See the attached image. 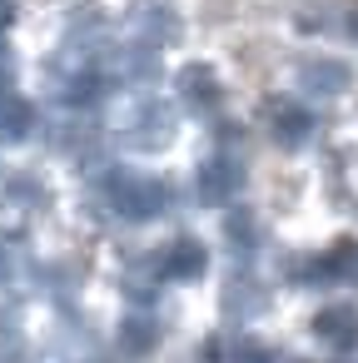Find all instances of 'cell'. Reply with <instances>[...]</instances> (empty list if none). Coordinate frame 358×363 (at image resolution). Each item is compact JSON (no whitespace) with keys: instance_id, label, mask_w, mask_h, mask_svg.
<instances>
[{"instance_id":"e0dca14e","label":"cell","mask_w":358,"mask_h":363,"mask_svg":"<svg viewBox=\"0 0 358 363\" xmlns=\"http://www.w3.org/2000/svg\"><path fill=\"white\" fill-rule=\"evenodd\" d=\"M269 60H274V55H269V45H244V50H239V65H244V70H254V75H259V70H269Z\"/></svg>"},{"instance_id":"9a60e30c","label":"cell","mask_w":358,"mask_h":363,"mask_svg":"<svg viewBox=\"0 0 358 363\" xmlns=\"http://www.w3.org/2000/svg\"><path fill=\"white\" fill-rule=\"evenodd\" d=\"M140 26H145L150 40H174V35H179V21H174L169 6H145V11H140Z\"/></svg>"},{"instance_id":"7c38bea8","label":"cell","mask_w":358,"mask_h":363,"mask_svg":"<svg viewBox=\"0 0 358 363\" xmlns=\"http://www.w3.org/2000/svg\"><path fill=\"white\" fill-rule=\"evenodd\" d=\"M155 343H160V323L150 313H135V318L120 323V348L125 353H150Z\"/></svg>"},{"instance_id":"277c9868","label":"cell","mask_w":358,"mask_h":363,"mask_svg":"<svg viewBox=\"0 0 358 363\" xmlns=\"http://www.w3.org/2000/svg\"><path fill=\"white\" fill-rule=\"evenodd\" d=\"M204 264H209V254H204V244H199V239H174V244L155 259L160 279H199V274H204Z\"/></svg>"},{"instance_id":"3957f363","label":"cell","mask_w":358,"mask_h":363,"mask_svg":"<svg viewBox=\"0 0 358 363\" xmlns=\"http://www.w3.org/2000/svg\"><path fill=\"white\" fill-rule=\"evenodd\" d=\"M269 308V294H264V284L259 279H229L224 284V318L229 323H254L259 313Z\"/></svg>"},{"instance_id":"30bf717a","label":"cell","mask_w":358,"mask_h":363,"mask_svg":"<svg viewBox=\"0 0 358 363\" xmlns=\"http://www.w3.org/2000/svg\"><path fill=\"white\" fill-rule=\"evenodd\" d=\"M269 125H274V140H279L284 150H298V145L308 140V130H313L308 115H298L293 105H274V110H269Z\"/></svg>"},{"instance_id":"4fadbf2b","label":"cell","mask_w":358,"mask_h":363,"mask_svg":"<svg viewBox=\"0 0 358 363\" xmlns=\"http://www.w3.org/2000/svg\"><path fill=\"white\" fill-rule=\"evenodd\" d=\"M35 279V264L26 259V249L21 244H0V284L6 289H26Z\"/></svg>"},{"instance_id":"7a4b0ae2","label":"cell","mask_w":358,"mask_h":363,"mask_svg":"<svg viewBox=\"0 0 358 363\" xmlns=\"http://www.w3.org/2000/svg\"><path fill=\"white\" fill-rule=\"evenodd\" d=\"M174 140V115L164 105H140L125 125V145L130 150H164Z\"/></svg>"},{"instance_id":"2e32d148","label":"cell","mask_w":358,"mask_h":363,"mask_svg":"<svg viewBox=\"0 0 358 363\" xmlns=\"http://www.w3.org/2000/svg\"><path fill=\"white\" fill-rule=\"evenodd\" d=\"M26 125H30L26 105H21L16 95L0 90V140H21V135H26Z\"/></svg>"},{"instance_id":"6da1fadb","label":"cell","mask_w":358,"mask_h":363,"mask_svg":"<svg viewBox=\"0 0 358 363\" xmlns=\"http://www.w3.org/2000/svg\"><path fill=\"white\" fill-rule=\"evenodd\" d=\"M100 194H105V209H115L135 224H145L155 214H169V204H174L169 184H160V179H105Z\"/></svg>"},{"instance_id":"5bb4252c","label":"cell","mask_w":358,"mask_h":363,"mask_svg":"<svg viewBox=\"0 0 358 363\" xmlns=\"http://www.w3.org/2000/svg\"><path fill=\"white\" fill-rule=\"evenodd\" d=\"M323 274L328 279H353L358 284V239H338L323 259Z\"/></svg>"},{"instance_id":"8fae6325","label":"cell","mask_w":358,"mask_h":363,"mask_svg":"<svg viewBox=\"0 0 358 363\" xmlns=\"http://www.w3.org/2000/svg\"><path fill=\"white\" fill-rule=\"evenodd\" d=\"M224 234H229V244H234L239 254H254V249H259V239H264V224H259V214H254V209H229Z\"/></svg>"},{"instance_id":"ba28073f","label":"cell","mask_w":358,"mask_h":363,"mask_svg":"<svg viewBox=\"0 0 358 363\" xmlns=\"http://www.w3.org/2000/svg\"><path fill=\"white\" fill-rule=\"evenodd\" d=\"M155 289H160L155 259H130V269H125V279H120V294H125L130 303H155Z\"/></svg>"},{"instance_id":"5b68a950","label":"cell","mask_w":358,"mask_h":363,"mask_svg":"<svg viewBox=\"0 0 358 363\" xmlns=\"http://www.w3.org/2000/svg\"><path fill=\"white\" fill-rule=\"evenodd\" d=\"M313 333H318V343L348 353V348H358V313L353 308H323V313H313Z\"/></svg>"},{"instance_id":"52a82bcc","label":"cell","mask_w":358,"mask_h":363,"mask_svg":"<svg viewBox=\"0 0 358 363\" xmlns=\"http://www.w3.org/2000/svg\"><path fill=\"white\" fill-rule=\"evenodd\" d=\"M298 85L308 95H338V90H348V65H338V60H308L298 70Z\"/></svg>"},{"instance_id":"9c48e42d","label":"cell","mask_w":358,"mask_h":363,"mask_svg":"<svg viewBox=\"0 0 358 363\" xmlns=\"http://www.w3.org/2000/svg\"><path fill=\"white\" fill-rule=\"evenodd\" d=\"M179 90H184V105H194V110H214V105H219V80H214V70H204V65H189V70L179 75Z\"/></svg>"},{"instance_id":"8992f818","label":"cell","mask_w":358,"mask_h":363,"mask_svg":"<svg viewBox=\"0 0 358 363\" xmlns=\"http://www.w3.org/2000/svg\"><path fill=\"white\" fill-rule=\"evenodd\" d=\"M239 160L234 155H224V160H209L204 169H199V199L204 204H224L234 189H239Z\"/></svg>"}]
</instances>
